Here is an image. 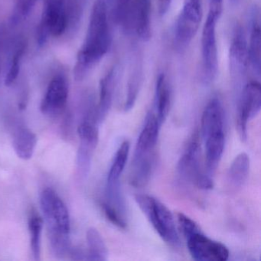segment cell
I'll return each mask as SVG.
<instances>
[{"label":"cell","mask_w":261,"mask_h":261,"mask_svg":"<svg viewBox=\"0 0 261 261\" xmlns=\"http://www.w3.org/2000/svg\"><path fill=\"white\" fill-rule=\"evenodd\" d=\"M97 144L80 140V146L77 154L76 161V172L77 178L80 180H85L89 175L92 163L93 154L97 148Z\"/></svg>","instance_id":"7402d4cb"},{"label":"cell","mask_w":261,"mask_h":261,"mask_svg":"<svg viewBox=\"0 0 261 261\" xmlns=\"http://www.w3.org/2000/svg\"><path fill=\"white\" fill-rule=\"evenodd\" d=\"M142 82V72L140 67L137 65L131 73L127 83V94L125 100L123 109L126 112L133 109L140 91V85Z\"/></svg>","instance_id":"d4e9b609"},{"label":"cell","mask_w":261,"mask_h":261,"mask_svg":"<svg viewBox=\"0 0 261 261\" xmlns=\"http://www.w3.org/2000/svg\"><path fill=\"white\" fill-rule=\"evenodd\" d=\"M130 144L129 141L125 140L120 144L116 152L114 161L108 172L107 182H117L120 181V178L124 170L129 156Z\"/></svg>","instance_id":"603a6c76"},{"label":"cell","mask_w":261,"mask_h":261,"mask_svg":"<svg viewBox=\"0 0 261 261\" xmlns=\"http://www.w3.org/2000/svg\"><path fill=\"white\" fill-rule=\"evenodd\" d=\"M67 29L66 0H45L42 19L38 30L39 44L43 45L48 36H60Z\"/></svg>","instance_id":"ba28073f"},{"label":"cell","mask_w":261,"mask_h":261,"mask_svg":"<svg viewBox=\"0 0 261 261\" xmlns=\"http://www.w3.org/2000/svg\"><path fill=\"white\" fill-rule=\"evenodd\" d=\"M36 0H17V13L21 16L29 14Z\"/></svg>","instance_id":"f546056e"},{"label":"cell","mask_w":261,"mask_h":261,"mask_svg":"<svg viewBox=\"0 0 261 261\" xmlns=\"http://www.w3.org/2000/svg\"><path fill=\"white\" fill-rule=\"evenodd\" d=\"M200 157L201 146L198 136L195 135L178 161L177 172L183 181L192 183L201 190H211L214 188L213 179L201 171Z\"/></svg>","instance_id":"5b68a950"},{"label":"cell","mask_w":261,"mask_h":261,"mask_svg":"<svg viewBox=\"0 0 261 261\" xmlns=\"http://www.w3.org/2000/svg\"><path fill=\"white\" fill-rule=\"evenodd\" d=\"M261 108V87L258 82H250L243 89L238 106L237 127L242 141L247 139V123L254 118Z\"/></svg>","instance_id":"9c48e42d"},{"label":"cell","mask_w":261,"mask_h":261,"mask_svg":"<svg viewBox=\"0 0 261 261\" xmlns=\"http://www.w3.org/2000/svg\"><path fill=\"white\" fill-rule=\"evenodd\" d=\"M112 43L106 0H96L90 17L86 37L77 54L74 79L81 82L109 51Z\"/></svg>","instance_id":"6da1fadb"},{"label":"cell","mask_w":261,"mask_h":261,"mask_svg":"<svg viewBox=\"0 0 261 261\" xmlns=\"http://www.w3.org/2000/svg\"><path fill=\"white\" fill-rule=\"evenodd\" d=\"M155 165V155L154 152L134 157L132 161L129 183L136 188H142L149 183L154 172Z\"/></svg>","instance_id":"9a60e30c"},{"label":"cell","mask_w":261,"mask_h":261,"mask_svg":"<svg viewBox=\"0 0 261 261\" xmlns=\"http://www.w3.org/2000/svg\"><path fill=\"white\" fill-rule=\"evenodd\" d=\"M68 97V84L66 77L62 74H56L48 84L41 103V111L48 117H57L65 109Z\"/></svg>","instance_id":"8fae6325"},{"label":"cell","mask_w":261,"mask_h":261,"mask_svg":"<svg viewBox=\"0 0 261 261\" xmlns=\"http://www.w3.org/2000/svg\"><path fill=\"white\" fill-rule=\"evenodd\" d=\"M229 1H230V3H231V4H235L239 2L240 0H229Z\"/></svg>","instance_id":"1f68e13d"},{"label":"cell","mask_w":261,"mask_h":261,"mask_svg":"<svg viewBox=\"0 0 261 261\" xmlns=\"http://www.w3.org/2000/svg\"><path fill=\"white\" fill-rule=\"evenodd\" d=\"M214 1H222V0H214Z\"/></svg>","instance_id":"d6a6232c"},{"label":"cell","mask_w":261,"mask_h":261,"mask_svg":"<svg viewBox=\"0 0 261 261\" xmlns=\"http://www.w3.org/2000/svg\"><path fill=\"white\" fill-rule=\"evenodd\" d=\"M102 207H103V212H105L107 218H108L114 225L117 226L119 228H126V218L122 216L118 212H116L114 209L111 208V207L107 205L105 203H103Z\"/></svg>","instance_id":"f1b7e54d"},{"label":"cell","mask_w":261,"mask_h":261,"mask_svg":"<svg viewBox=\"0 0 261 261\" xmlns=\"http://www.w3.org/2000/svg\"><path fill=\"white\" fill-rule=\"evenodd\" d=\"M172 0H159V13L161 17H163L170 9Z\"/></svg>","instance_id":"4dcf8cb0"},{"label":"cell","mask_w":261,"mask_h":261,"mask_svg":"<svg viewBox=\"0 0 261 261\" xmlns=\"http://www.w3.org/2000/svg\"><path fill=\"white\" fill-rule=\"evenodd\" d=\"M248 43L244 28L239 25L233 33L229 49V68L232 79H242L248 68Z\"/></svg>","instance_id":"7c38bea8"},{"label":"cell","mask_w":261,"mask_h":261,"mask_svg":"<svg viewBox=\"0 0 261 261\" xmlns=\"http://www.w3.org/2000/svg\"><path fill=\"white\" fill-rule=\"evenodd\" d=\"M160 121L155 113L150 111L146 117L144 126L139 136L134 157L142 156L154 152L160 129Z\"/></svg>","instance_id":"5bb4252c"},{"label":"cell","mask_w":261,"mask_h":261,"mask_svg":"<svg viewBox=\"0 0 261 261\" xmlns=\"http://www.w3.org/2000/svg\"><path fill=\"white\" fill-rule=\"evenodd\" d=\"M135 200L160 238L174 247L179 245V236L171 211L160 200L150 195H137Z\"/></svg>","instance_id":"3957f363"},{"label":"cell","mask_w":261,"mask_h":261,"mask_svg":"<svg viewBox=\"0 0 261 261\" xmlns=\"http://www.w3.org/2000/svg\"><path fill=\"white\" fill-rule=\"evenodd\" d=\"M152 0H132L115 20L126 34H134L143 42L152 36Z\"/></svg>","instance_id":"277c9868"},{"label":"cell","mask_w":261,"mask_h":261,"mask_svg":"<svg viewBox=\"0 0 261 261\" xmlns=\"http://www.w3.org/2000/svg\"><path fill=\"white\" fill-rule=\"evenodd\" d=\"M176 218L178 227H179L180 230H181L186 239L190 237L191 235L194 234V233L201 231L198 224L185 214L179 212V213L177 214Z\"/></svg>","instance_id":"83f0119b"},{"label":"cell","mask_w":261,"mask_h":261,"mask_svg":"<svg viewBox=\"0 0 261 261\" xmlns=\"http://www.w3.org/2000/svg\"><path fill=\"white\" fill-rule=\"evenodd\" d=\"M23 45L19 46V48L16 50L14 56L12 59L11 64H10V69L7 74L5 79V85L7 86H10L13 85V82L17 79L19 76V71H20L21 60H22V56L24 53Z\"/></svg>","instance_id":"4316f807"},{"label":"cell","mask_w":261,"mask_h":261,"mask_svg":"<svg viewBox=\"0 0 261 261\" xmlns=\"http://www.w3.org/2000/svg\"><path fill=\"white\" fill-rule=\"evenodd\" d=\"M40 205L48 229L51 251L57 257L63 258L71 250V219L68 207L51 188L42 191Z\"/></svg>","instance_id":"7a4b0ae2"},{"label":"cell","mask_w":261,"mask_h":261,"mask_svg":"<svg viewBox=\"0 0 261 261\" xmlns=\"http://www.w3.org/2000/svg\"><path fill=\"white\" fill-rule=\"evenodd\" d=\"M188 250L197 261H226L229 250L222 243L206 237L202 232L194 233L186 238Z\"/></svg>","instance_id":"30bf717a"},{"label":"cell","mask_w":261,"mask_h":261,"mask_svg":"<svg viewBox=\"0 0 261 261\" xmlns=\"http://www.w3.org/2000/svg\"><path fill=\"white\" fill-rule=\"evenodd\" d=\"M250 171V158L246 152L238 154L230 164L227 178L230 186L241 188L248 178Z\"/></svg>","instance_id":"ffe728a7"},{"label":"cell","mask_w":261,"mask_h":261,"mask_svg":"<svg viewBox=\"0 0 261 261\" xmlns=\"http://www.w3.org/2000/svg\"><path fill=\"white\" fill-rule=\"evenodd\" d=\"M201 19V0H185L174 32V45L177 51H185L189 47L198 33Z\"/></svg>","instance_id":"8992f818"},{"label":"cell","mask_w":261,"mask_h":261,"mask_svg":"<svg viewBox=\"0 0 261 261\" xmlns=\"http://www.w3.org/2000/svg\"><path fill=\"white\" fill-rule=\"evenodd\" d=\"M171 107V90L164 74H160L157 79L155 90V108L157 118L160 124L166 121Z\"/></svg>","instance_id":"ac0fdd59"},{"label":"cell","mask_w":261,"mask_h":261,"mask_svg":"<svg viewBox=\"0 0 261 261\" xmlns=\"http://www.w3.org/2000/svg\"><path fill=\"white\" fill-rule=\"evenodd\" d=\"M201 133L203 140L224 134V111L219 99H212L204 108L201 117Z\"/></svg>","instance_id":"4fadbf2b"},{"label":"cell","mask_w":261,"mask_h":261,"mask_svg":"<svg viewBox=\"0 0 261 261\" xmlns=\"http://www.w3.org/2000/svg\"><path fill=\"white\" fill-rule=\"evenodd\" d=\"M87 0H66V15L68 29L75 30L79 27L84 10L86 6Z\"/></svg>","instance_id":"484cf974"},{"label":"cell","mask_w":261,"mask_h":261,"mask_svg":"<svg viewBox=\"0 0 261 261\" xmlns=\"http://www.w3.org/2000/svg\"><path fill=\"white\" fill-rule=\"evenodd\" d=\"M115 69L112 68L100 80L99 103L94 114L96 123H101L111 109L115 87Z\"/></svg>","instance_id":"2e32d148"},{"label":"cell","mask_w":261,"mask_h":261,"mask_svg":"<svg viewBox=\"0 0 261 261\" xmlns=\"http://www.w3.org/2000/svg\"><path fill=\"white\" fill-rule=\"evenodd\" d=\"M36 146L37 137L31 129L20 127L15 132L13 140V149L21 160H30L34 154Z\"/></svg>","instance_id":"d6986e66"},{"label":"cell","mask_w":261,"mask_h":261,"mask_svg":"<svg viewBox=\"0 0 261 261\" xmlns=\"http://www.w3.org/2000/svg\"><path fill=\"white\" fill-rule=\"evenodd\" d=\"M88 244V260L105 261L108 259V250L100 232L90 227L86 233Z\"/></svg>","instance_id":"44dd1931"},{"label":"cell","mask_w":261,"mask_h":261,"mask_svg":"<svg viewBox=\"0 0 261 261\" xmlns=\"http://www.w3.org/2000/svg\"><path fill=\"white\" fill-rule=\"evenodd\" d=\"M220 18L207 13L201 34V66L203 82L210 84L218 74V59L216 27Z\"/></svg>","instance_id":"52a82bcc"},{"label":"cell","mask_w":261,"mask_h":261,"mask_svg":"<svg viewBox=\"0 0 261 261\" xmlns=\"http://www.w3.org/2000/svg\"><path fill=\"white\" fill-rule=\"evenodd\" d=\"M249 66L255 76L259 79L261 71V30L259 19L254 15L250 29L248 44Z\"/></svg>","instance_id":"e0dca14e"},{"label":"cell","mask_w":261,"mask_h":261,"mask_svg":"<svg viewBox=\"0 0 261 261\" xmlns=\"http://www.w3.org/2000/svg\"><path fill=\"white\" fill-rule=\"evenodd\" d=\"M43 221L36 215H32L29 220L30 248L35 260H40L42 250V233Z\"/></svg>","instance_id":"cb8c5ba5"}]
</instances>
